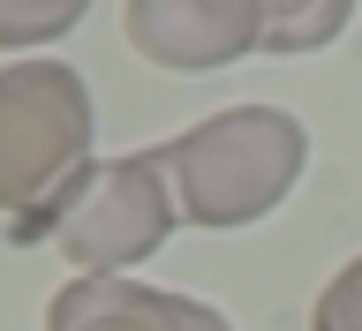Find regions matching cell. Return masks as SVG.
Instances as JSON below:
<instances>
[{
	"label": "cell",
	"mask_w": 362,
	"mask_h": 331,
	"mask_svg": "<svg viewBox=\"0 0 362 331\" xmlns=\"http://www.w3.org/2000/svg\"><path fill=\"white\" fill-rule=\"evenodd\" d=\"M302 166H310V128L287 106H219L166 143L181 226L204 234H242L272 219L294 196Z\"/></svg>",
	"instance_id": "1"
},
{
	"label": "cell",
	"mask_w": 362,
	"mask_h": 331,
	"mask_svg": "<svg viewBox=\"0 0 362 331\" xmlns=\"http://www.w3.org/2000/svg\"><path fill=\"white\" fill-rule=\"evenodd\" d=\"M181 203L166 174V143L129 158H90L61 196H45L16 226V241H53L76 264V279H129L144 256L166 248Z\"/></svg>",
	"instance_id": "2"
},
{
	"label": "cell",
	"mask_w": 362,
	"mask_h": 331,
	"mask_svg": "<svg viewBox=\"0 0 362 331\" xmlns=\"http://www.w3.org/2000/svg\"><path fill=\"white\" fill-rule=\"evenodd\" d=\"M90 136H98L90 83L61 53L0 61V211L30 219L45 196H61L90 166Z\"/></svg>",
	"instance_id": "3"
},
{
	"label": "cell",
	"mask_w": 362,
	"mask_h": 331,
	"mask_svg": "<svg viewBox=\"0 0 362 331\" xmlns=\"http://www.w3.org/2000/svg\"><path fill=\"white\" fill-rule=\"evenodd\" d=\"M121 38L151 68L211 76V68L264 53V0H129Z\"/></svg>",
	"instance_id": "4"
},
{
	"label": "cell",
	"mask_w": 362,
	"mask_h": 331,
	"mask_svg": "<svg viewBox=\"0 0 362 331\" xmlns=\"http://www.w3.org/2000/svg\"><path fill=\"white\" fill-rule=\"evenodd\" d=\"M45 331H234L211 301L136 279H68L45 301Z\"/></svg>",
	"instance_id": "5"
},
{
	"label": "cell",
	"mask_w": 362,
	"mask_h": 331,
	"mask_svg": "<svg viewBox=\"0 0 362 331\" xmlns=\"http://www.w3.org/2000/svg\"><path fill=\"white\" fill-rule=\"evenodd\" d=\"M355 16V0H264V53H317Z\"/></svg>",
	"instance_id": "6"
},
{
	"label": "cell",
	"mask_w": 362,
	"mask_h": 331,
	"mask_svg": "<svg viewBox=\"0 0 362 331\" xmlns=\"http://www.w3.org/2000/svg\"><path fill=\"white\" fill-rule=\"evenodd\" d=\"M83 16H90V0H0V45L23 61L38 45H61Z\"/></svg>",
	"instance_id": "7"
},
{
	"label": "cell",
	"mask_w": 362,
	"mask_h": 331,
	"mask_svg": "<svg viewBox=\"0 0 362 331\" xmlns=\"http://www.w3.org/2000/svg\"><path fill=\"white\" fill-rule=\"evenodd\" d=\"M310 331H362V256H347V264L317 287L310 301Z\"/></svg>",
	"instance_id": "8"
}]
</instances>
